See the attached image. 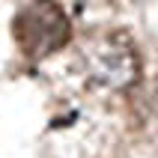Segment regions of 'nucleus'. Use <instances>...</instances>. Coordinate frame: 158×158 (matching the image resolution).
<instances>
[{
	"label": "nucleus",
	"mask_w": 158,
	"mask_h": 158,
	"mask_svg": "<svg viewBox=\"0 0 158 158\" xmlns=\"http://www.w3.org/2000/svg\"><path fill=\"white\" fill-rule=\"evenodd\" d=\"M12 27L27 57H48L69 42V18L54 0H33L15 15Z\"/></svg>",
	"instance_id": "obj_1"
}]
</instances>
